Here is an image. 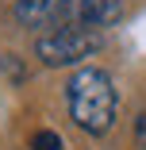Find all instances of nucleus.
I'll return each mask as SVG.
<instances>
[{"label": "nucleus", "instance_id": "f257e3e1", "mask_svg": "<svg viewBox=\"0 0 146 150\" xmlns=\"http://www.w3.org/2000/svg\"><path fill=\"white\" fill-rule=\"evenodd\" d=\"M66 100H69L73 123L81 131H89V135H104L111 127V119H115V108H119L111 77L104 69H96V66H85V69H77L69 77Z\"/></svg>", "mask_w": 146, "mask_h": 150}, {"label": "nucleus", "instance_id": "f03ea898", "mask_svg": "<svg viewBox=\"0 0 146 150\" xmlns=\"http://www.w3.org/2000/svg\"><path fill=\"white\" fill-rule=\"evenodd\" d=\"M100 31H85V27H62V31H50V35H39L35 42V54L42 58L46 66H73L81 58H89L100 50Z\"/></svg>", "mask_w": 146, "mask_h": 150}, {"label": "nucleus", "instance_id": "7ed1b4c3", "mask_svg": "<svg viewBox=\"0 0 146 150\" xmlns=\"http://www.w3.org/2000/svg\"><path fill=\"white\" fill-rule=\"evenodd\" d=\"M77 0H16V23L27 31H62L73 27Z\"/></svg>", "mask_w": 146, "mask_h": 150}, {"label": "nucleus", "instance_id": "20e7f679", "mask_svg": "<svg viewBox=\"0 0 146 150\" xmlns=\"http://www.w3.org/2000/svg\"><path fill=\"white\" fill-rule=\"evenodd\" d=\"M119 19H123V0H77L73 12V27H85V31H104Z\"/></svg>", "mask_w": 146, "mask_h": 150}, {"label": "nucleus", "instance_id": "39448f33", "mask_svg": "<svg viewBox=\"0 0 146 150\" xmlns=\"http://www.w3.org/2000/svg\"><path fill=\"white\" fill-rule=\"evenodd\" d=\"M31 150H62V139H58L54 131H39L31 139Z\"/></svg>", "mask_w": 146, "mask_h": 150}, {"label": "nucleus", "instance_id": "423d86ee", "mask_svg": "<svg viewBox=\"0 0 146 150\" xmlns=\"http://www.w3.org/2000/svg\"><path fill=\"white\" fill-rule=\"evenodd\" d=\"M135 146H138V150H146V112L135 119Z\"/></svg>", "mask_w": 146, "mask_h": 150}]
</instances>
